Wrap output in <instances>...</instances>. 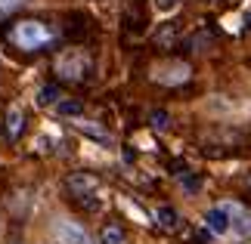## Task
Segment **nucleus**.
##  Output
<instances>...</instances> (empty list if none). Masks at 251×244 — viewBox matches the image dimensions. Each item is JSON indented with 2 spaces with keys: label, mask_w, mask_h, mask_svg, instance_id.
Here are the masks:
<instances>
[{
  "label": "nucleus",
  "mask_w": 251,
  "mask_h": 244,
  "mask_svg": "<svg viewBox=\"0 0 251 244\" xmlns=\"http://www.w3.org/2000/svg\"><path fill=\"white\" fill-rule=\"evenodd\" d=\"M9 41H13L19 50L34 53V50H44L47 44H53V31H50V28H47L44 22L25 19V22L13 25V31H9Z\"/></svg>",
  "instance_id": "f257e3e1"
},
{
  "label": "nucleus",
  "mask_w": 251,
  "mask_h": 244,
  "mask_svg": "<svg viewBox=\"0 0 251 244\" xmlns=\"http://www.w3.org/2000/svg\"><path fill=\"white\" fill-rule=\"evenodd\" d=\"M56 96H59V90H56V87H44V90L37 93V105H50Z\"/></svg>",
  "instance_id": "9b49d317"
},
{
  "label": "nucleus",
  "mask_w": 251,
  "mask_h": 244,
  "mask_svg": "<svg viewBox=\"0 0 251 244\" xmlns=\"http://www.w3.org/2000/svg\"><path fill=\"white\" fill-rule=\"evenodd\" d=\"M100 244H124V232L118 226H105L100 232Z\"/></svg>",
  "instance_id": "9d476101"
},
{
  "label": "nucleus",
  "mask_w": 251,
  "mask_h": 244,
  "mask_svg": "<svg viewBox=\"0 0 251 244\" xmlns=\"http://www.w3.org/2000/svg\"><path fill=\"white\" fill-rule=\"evenodd\" d=\"M174 3H177V0H155L158 9H174Z\"/></svg>",
  "instance_id": "2eb2a0df"
},
{
  "label": "nucleus",
  "mask_w": 251,
  "mask_h": 244,
  "mask_svg": "<svg viewBox=\"0 0 251 244\" xmlns=\"http://www.w3.org/2000/svg\"><path fill=\"white\" fill-rule=\"evenodd\" d=\"M81 111V102H62L59 105V114H78Z\"/></svg>",
  "instance_id": "4468645a"
},
{
  "label": "nucleus",
  "mask_w": 251,
  "mask_h": 244,
  "mask_svg": "<svg viewBox=\"0 0 251 244\" xmlns=\"http://www.w3.org/2000/svg\"><path fill=\"white\" fill-rule=\"evenodd\" d=\"M56 238H59V244H93L90 235H87V229L81 222H72V220L56 222Z\"/></svg>",
  "instance_id": "20e7f679"
},
{
  "label": "nucleus",
  "mask_w": 251,
  "mask_h": 244,
  "mask_svg": "<svg viewBox=\"0 0 251 244\" xmlns=\"http://www.w3.org/2000/svg\"><path fill=\"white\" fill-rule=\"evenodd\" d=\"M155 222H158L161 229H177L180 217H177V210H174V207H158L155 210Z\"/></svg>",
  "instance_id": "6e6552de"
},
{
  "label": "nucleus",
  "mask_w": 251,
  "mask_h": 244,
  "mask_svg": "<svg viewBox=\"0 0 251 244\" xmlns=\"http://www.w3.org/2000/svg\"><path fill=\"white\" fill-rule=\"evenodd\" d=\"M69 189H72L75 195H81V198H84V192H93V189H96V182H93L90 177H81V173H78V177H72V179H69Z\"/></svg>",
  "instance_id": "1a4fd4ad"
},
{
  "label": "nucleus",
  "mask_w": 251,
  "mask_h": 244,
  "mask_svg": "<svg viewBox=\"0 0 251 244\" xmlns=\"http://www.w3.org/2000/svg\"><path fill=\"white\" fill-rule=\"evenodd\" d=\"M87 71H90V56L84 50H65L56 59V74L62 81H84Z\"/></svg>",
  "instance_id": "f03ea898"
},
{
  "label": "nucleus",
  "mask_w": 251,
  "mask_h": 244,
  "mask_svg": "<svg viewBox=\"0 0 251 244\" xmlns=\"http://www.w3.org/2000/svg\"><path fill=\"white\" fill-rule=\"evenodd\" d=\"M152 77L158 84H168V87H177V84H186L189 81V65L186 62H161L152 68Z\"/></svg>",
  "instance_id": "7ed1b4c3"
},
{
  "label": "nucleus",
  "mask_w": 251,
  "mask_h": 244,
  "mask_svg": "<svg viewBox=\"0 0 251 244\" xmlns=\"http://www.w3.org/2000/svg\"><path fill=\"white\" fill-rule=\"evenodd\" d=\"M149 124L155 127V130H161V127H168V114L165 111H152L149 114Z\"/></svg>",
  "instance_id": "f8f14e48"
},
{
  "label": "nucleus",
  "mask_w": 251,
  "mask_h": 244,
  "mask_svg": "<svg viewBox=\"0 0 251 244\" xmlns=\"http://www.w3.org/2000/svg\"><path fill=\"white\" fill-rule=\"evenodd\" d=\"M245 182H248V189H251V177H248V179H245Z\"/></svg>",
  "instance_id": "dca6fc26"
},
{
  "label": "nucleus",
  "mask_w": 251,
  "mask_h": 244,
  "mask_svg": "<svg viewBox=\"0 0 251 244\" xmlns=\"http://www.w3.org/2000/svg\"><path fill=\"white\" fill-rule=\"evenodd\" d=\"M205 226H208V232H214V235H226V232H229V213H226V207H211L205 213Z\"/></svg>",
  "instance_id": "39448f33"
},
{
  "label": "nucleus",
  "mask_w": 251,
  "mask_h": 244,
  "mask_svg": "<svg viewBox=\"0 0 251 244\" xmlns=\"http://www.w3.org/2000/svg\"><path fill=\"white\" fill-rule=\"evenodd\" d=\"M22 127H25L22 109H19V105H9V111H6V139L16 142L19 136H22Z\"/></svg>",
  "instance_id": "0eeeda50"
},
{
  "label": "nucleus",
  "mask_w": 251,
  "mask_h": 244,
  "mask_svg": "<svg viewBox=\"0 0 251 244\" xmlns=\"http://www.w3.org/2000/svg\"><path fill=\"white\" fill-rule=\"evenodd\" d=\"M226 213H229V229H236L239 235H251V213L245 207L233 204V207H226Z\"/></svg>",
  "instance_id": "423d86ee"
},
{
  "label": "nucleus",
  "mask_w": 251,
  "mask_h": 244,
  "mask_svg": "<svg viewBox=\"0 0 251 244\" xmlns=\"http://www.w3.org/2000/svg\"><path fill=\"white\" fill-rule=\"evenodd\" d=\"M25 0H0V16H9L13 9H19Z\"/></svg>",
  "instance_id": "ddd939ff"
}]
</instances>
